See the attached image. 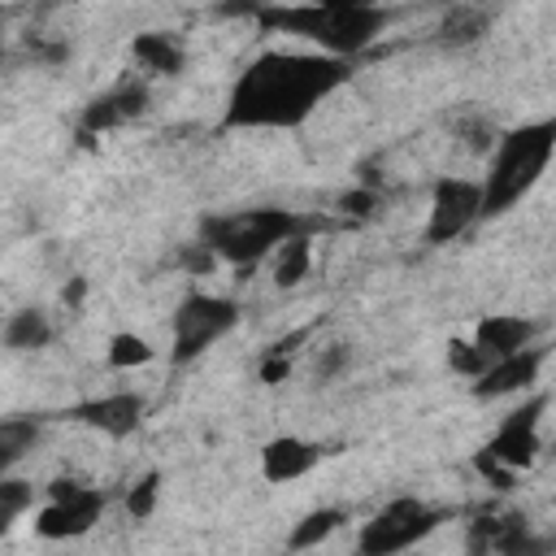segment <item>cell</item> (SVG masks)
<instances>
[{
	"instance_id": "cell-31",
	"label": "cell",
	"mask_w": 556,
	"mask_h": 556,
	"mask_svg": "<svg viewBox=\"0 0 556 556\" xmlns=\"http://www.w3.org/2000/svg\"><path fill=\"white\" fill-rule=\"evenodd\" d=\"M348 361H352V352L343 348V343H330L321 356H317V378L321 382H330V378H339L343 369H348Z\"/></svg>"
},
{
	"instance_id": "cell-30",
	"label": "cell",
	"mask_w": 556,
	"mask_h": 556,
	"mask_svg": "<svg viewBox=\"0 0 556 556\" xmlns=\"http://www.w3.org/2000/svg\"><path fill=\"white\" fill-rule=\"evenodd\" d=\"M256 374H261L265 387L287 382V374H291V352H274V348H269V352L261 356V369H256Z\"/></svg>"
},
{
	"instance_id": "cell-3",
	"label": "cell",
	"mask_w": 556,
	"mask_h": 556,
	"mask_svg": "<svg viewBox=\"0 0 556 556\" xmlns=\"http://www.w3.org/2000/svg\"><path fill=\"white\" fill-rule=\"evenodd\" d=\"M552 156H556V117H534L500 130L482 174V217H504L508 208H517L539 187Z\"/></svg>"
},
{
	"instance_id": "cell-17",
	"label": "cell",
	"mask_w": 556,
	"mask_h": 556,
	"mask_svg": "<svg viewBox=\"0 0 556 556\" xmlns=\"http://www.w3.org/2000/svg\"><path fill=\"white\" fill-rule=\"evenodd\" d=\"M52 334L56 330H52V317L43 308H17L4 321V348L9 352H39L52 343Z\"/></svg>"
},
{
	"instance_id": "cell-23",
	"label": "cell",
	"mask_w": 556,
	"mask_h": 556,
	"mask_svg": "<svg viewBox=\"0 0 556 556\" xmlns=\"http://www.w3.org/2000/svg\"><path fill=\"white\" fill-rule=\"evenodd\" d=\"M156 500H161V469H148V473H139V478L126 486L122 508H126L130 521H148V517L156 513Z\"/></svg>"
},
{
	"instance_id": "cell-13",
	"label": "cell",
	"mask_w": 556,
	"mask_h": 556,
	"mask_svg": "<svg viewBox=\"0 0 556 556\" xmlns=\"http://www.w3.org/2000/svg\"><path fill=\"white\" fill-rule=\"evenodd\" d=\"M469 339H473V343L491 356V365H495V361H504V356H513V352L534 348L539 321H530V317H521V313H486V317H478V326H473Z\"/></svg>"
},
{
	"instance_id": "cell-1",
	"label": "cell",
	"mask_w": 556,
	"mask_h": 556,
	"mask_svg": "<svg viewBox=\"0 0 556 556\" xmlns=\"http://www.w3.org/2000/svg\"><path fill=\"white\" fill-rule=\"evenodd\" d=\"M348 78H352V65L339 56L269 48L252 56L230 83L222 126L226 130H295Z\"/></svg>"
},
{
	"instance_id": "cell-32",
	"label": "cell",
	"mask_w": 556,
	"mask_h": 556,
	"mask_svg": "<svg viewBox=\"0 0 556 556\" xmlns=\"http://www.w3.org/2000/svg\"><path fill=\"white\" fill-rule=\"evenodd\" d=\"M83 291H87V282H83V278H74V282L65 287V304H83Z\"/></svg>"
},
{
	"instance_id": "cell-24",
	"label": "cell",
	"mask_w": 556,
	"mask_h": 556,
	"mask_svg": "<svg viewBox=\"0 0 556 556\" xmlns=\"http://www.w3.org/2000/svg\"><path fill=\"white\" fill-rule=\"evenodd\" d=\"M35 508V486L17 473H4L0 478V530H13L22 513Z\"/></svg>"
},
{
	"instance_id": "cell-20",
	"label": "cell",
	"mask_w": 556,
	"mask_h": 556,
	"mask_svg": "<svg viewBox=\"0 0 556 556\" xmlns=\"http://www.w3.org/2000/svg\"><path fill=\"white\" fill-rule=\"evenodd\" d=\"M39 443V421L35 417H4L0 421V478L13 473V465Z\"/></svg>"
},
{
	"instance_id": "cell-29",
	"label": "cell",
	"mask_w": 556,
	"mask_h": 556,
	"mask_svg": "<svg viewBox=\"0 0 556 556\" xmlns=\"http://www.w3.org/2000/svg\"><path fill=\"white\" fill-rule=\"evenodd\" d=\"M504 556H556V534H534V530H526Z\"/></svg>"
},
{
	"instance_id": "cell-6",
	"label": "cell",
	"mask_w": 556,
	"mask_h": 556,
	"mask_svg": "<svg viewBox=\"0 0 556 556\" xmlns=\"http://www.w3.org/2000/svg\"><path fill=\"white\" fill-rule=\"evenodd\" d=\"M443 517H447L443 508H434L417 495H395L369 521H361L356 556H400V552L417 547L421 539H430L443 526Z\"/></svg>"
},
{
	"instance_id": "cell-27",
	"label": "cell",
	"mask_w": 556,
	"mask_h": 556,
	"mask_svg": "<svg viewBox=\"0 0 556 556\" xmlns=\"http://www.w3.org/2000/svg\"><path fill=\"white\" fill-rule=\"evenodd\" d=\"M378 204H382V195H378V187H369V182H361V187H348L343 195H339V208L348 213V217H374L378 213Z\"/></svg>"
},
{
	"instance_id": "cell-28",
	"label": "cell",
	"mask_w": 556,
	"mask_h": 556,
	"mask_svg": "<svg viewBox=\"0 0 556 556\" xmlns=\"http://www.w3.org/2000/svg\"><path fill=\"white\" fill-rule=\"evenodd\" d=\"M473 469H478L495 491H513V482H517V473H513L508 465H500V460H495L491 452H482V447L473 452Z\"/></svg>"
},
{
	"instance_id": "cell-11",
	"label": "cell",
	"mask_w": 556,
	"mask_h": 556,
	"mask_svg": "<svg viewBox=\"0 0 556 556\" xmlns=\"http://www.w3.org/2000/svg\"><path fill=\"white\" fill-rule=\"evenodd\" d=\"M543 361H547V348H526V352H513L504 361H495L478 382H469V395L491 404V400H508V395H526L534 391L539 374H543Z\"/></svg>"
},
{
	"instance_id": "cell-15",
	"label": "cell",
	"mask_w": 556,
	"mask_h": 556,
	"mask_svg": "<svg viewBox=\"0 0 556 556\" xmlns=\"http://www.w3.org/2000/svg\"><path fill=\"white\" fill-rule=\"evenodd\" d=\"M526 530L521 513H482L469 521V556H504Z\"/></svg>"
},
{
	"instance_id": "cell-22",
	"label": "cell",
	"mask_w": 556,
	"mask_h": 556,
	"mask_svg": "<svg viewBox=\"0 0 556 556\" xmlns=\"http://www.w3.org/2000/svg\"><path fill=\"white\" fill-rule=\"evenodd\" d=\"M117 126H126V113H122L117 96H113V91H104V96H96V100L83 109L78 135H83V143H91L96 135H109V130H117Z\"/></svg>"
},
{
	"instance_id": "cell-10",
	"label": "cell",
	"mask_w": 556,
	"mask_h": 556,
	"mask_svg": "<svg viewBox=\"0 0 556 556\" xmlns=\"http://www.w3.org/2000/svg\"><path fill=\"white\" fill-rule=\"evenodd\" d=\"M143 413H148V400L139 391H109V395H91V400L70 404L61 417H70V421H78L104 439H130L139 430Z\"/></svg>"
},
{
	"instance_id": "cell-19",
	"label": "cell",
	"mask_w": 556,
	"mask_h": 556,
	"mask_svg": "<svg viewBox=\"0 0 556 556\" xmlns=\"http://www.w3.org/2000/svg\"><path fill=\"white\" fill-rule=\"evenodd\" d=\"M308 265H313V235H295L269 256V278H274V287L287 291L308 278Z\"/></svg>"
},
{
	"instance_id": "cell-9",
	"label": "cell",
	"mask_w": 556,
	"mask_h": 556,
	"mask_svg": "<svg viewBox=\"0 0 556 556\" xmlns=\"http://www.w3.org/2000/svg\"><path fill=\"white\" fill-rule=\"evenodd\" d=\"M109 508V495L100 486H83L78 495L70 500H48L35 508V534L48 539V543H65V539H83L96 530V521L104 517Z\"/></svg>"
},
{
	"instance_id": "cell-5",
	"label": "cell",
	"mask_w": 556,
	"mask_h": 556,
	"mask_svg": "<svg viewBox=\"0 0 556 556\" xmlns=\"http://www.w3.org/2000/svg\"><path fill=\"white\" fill-rule=\"evenodd\" d=\"M239 304L230 295H213V291H187L169 317V361L174 365H191L200 361L213 343H222L235 326H239Z\"/></svg>"
},
{
	"instance_id": "cell-21",
	"label": "cell",
	"mask_w": 556,
	"mask_h": 556,
	"mask_svg": "<svg viewBox=\"0 0 556 556\" xmlns=\"http://www.w3.org/2000/svg\"><path fill=\"white\" fill-rule=\"evenodd\" d=\"M152 356H156V348H152L139 330H113L109 343H104L109 369H139V365H148Z\"/></svg>"
},
{
	"instance_id": "cell-12",
	"label": "cell",
	"mask_w": 556,
	"mask_h": 556,
	"mask_svg": "<svg viewBox=\"0 0 556 556\" xmlns=\"http://www.w3.org/2000/svg\"><path fill=\"white\" fill-rule=\"evenodd\" d=\"M321 443L304 439V434H274L265 439L261 447V478L269 486H287V482H300L308 478L317 465H321Z\"/></svg>"
},
{
	"instance_id": "cell-18",
	"label": "cell",
	"mask_w": 556,
	"mask_h": 556,
	"mask_svg": "<svg viewBox=\"0 0 556 556\" xmlns=\"http://www.w3.org/2000/svg\"><path fill=\"white\" fill-rule=\"evenodd\" d=\"M343 521H348V513H343V508H334V504H326V508H308V513L291 526L287 547H291V552H313V547H321L330 534H339V530H343Z\"/></svg>"
},
{
	"instance_id": "cell-2",
	"label": "cell",
	"mask_w": 556,
	"mask_h": 556,
	"mask_svg": "<svg viewBox=\"0 0 556 556\" xmlns=\"http://www.w3.org/2000/svg\"><path fill=\"white\" fill-rule=\"evenodd\" d=\"M248 17H256V26L265 35H295L308 39L313 52L352 61L361 56L391 22V13L382 4H365V0H330V4H256L248 9Z\"/></svg>"
},
{
	"instance_id": "cell-14",
	"label": "cell",
	"mask_w": 556,
	"mask_h": 556,
	"mask_svg": "<svg viewBox=\"0 0 556 556\" xmlns=\"http://www.w3.org/2000/svg\"><path fill=\"white\" fill-rule=\"evenodd\" d=\"M491 22H495L491 9H478V4H452V9L439 13L434 43H439V48H452V52L473 48V43H482V39L491 35Z\"/></svg>"
},
{
	"instance_id": "cell-26",
	"label": "cell",
	"mask_w": 556,
	"mask_h": 556,
	"mask_svg": "<svg viewBox=\"0 0 556 556\" xmlns=\"http://www.w3.org/2000/svg\"><path fill=\"white\" fill-rule=\"evenodd\" d=\"M174 261H178V269H182V274H191V278H208V274L222 265V261H217V252H213L208 243H200V239L182 243Z\"/></svg>"
},
{
	"instance_id": "cell-4",
	"label": "cell",
	"mask_w": 556,
	"mask_h": 556,
	"mask_svg": "<svg viewBox=\"0 0 556 556\" xmlns=\"http://www.w3.org/2000/svg\"><path fill=\"white\" fill-rule=\"evenodd\" d=\"M295 235H313V217L291 213V208H235V213H208L200 217V243H208L217 252L222 265L230 269H252L261 261H269L287 239Z\"/></svg>"
},
{
	"instance_id": "cell-7",
	"label": "cell",
	"mask_w": 556,
	"mask_h": 556,
	"mask_svg": "<svg viewBox=\"0 0 556 556\" xmlns=\"http://www.w3.org/2000/svg\"><path fill=\"white\" fill-rule=\"evenodd\" d=\"M473 222H482V178H456L443 174L430 191V213H426V243L443 248L456 243Z\"/></svg>"
},
{
	"instance_id": "cell-16",
	"label": "cell",
	"mask_w": 556,
	"mask_h": 556,
	"mask_svg": "<svg viewBox=\"0 0 556 556\" xmlns=\"http://www.w3.org/2000/svg\"><path fill=\"white\" fill-rule=\"evenodd\" d=\"M130 52H135V61H139L148 74L174 78V74L187 70V48H182L174 35H165V30H139V35L130 39Z\"/></svg>"
},
{
	"instance_id": "cell-25",
	"label": "cell",
	"mask_w": 556,
	"mask_h": 556,
	"mask_svg": "<svg viewBox=\"0 0 556 556\" xmlns=\"http://www.w3.org/2000/svg\"><path fill=\"white\" fill-rule=\"evenodd\" d=\"M447 369L460 374L465 382H478L491 369V356L473 339H447Z\"/></svg>"
},
{
	"instance_id": "cell-8",
	"label": "cell",
	"mask_w": 556,
	"mask_h": 556,
	"mask_svg": "<svg viewBox=\"0 0 556 556\" xmlns=\"http://www.w3.org/2000/svg\"><path fill=\"white\" fill-rule=\"evenodd\" d=\"M543 413H547V395H526L500 426L495 434L482 443V452H491L500 465H508L513 473H526L539 456H543Z\"/></svg>"
}]
</instances>
